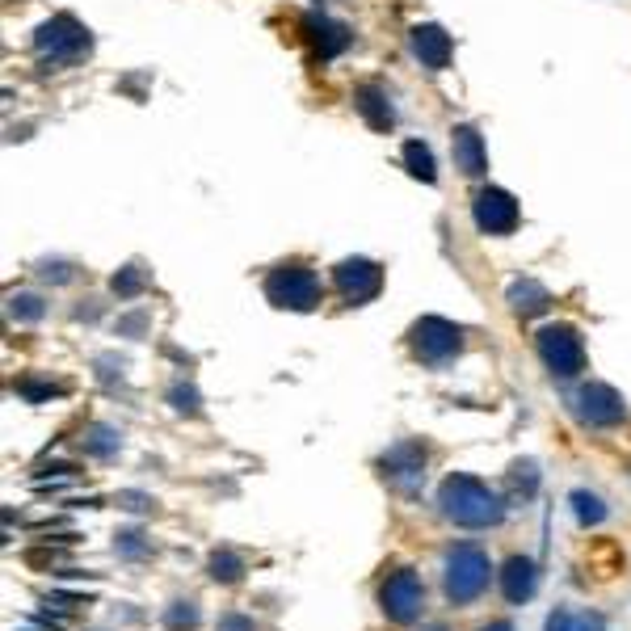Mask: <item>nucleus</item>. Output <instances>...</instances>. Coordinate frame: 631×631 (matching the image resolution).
I'll return each instance as SVG.
<instances>
[{
	"mask_svg": "<svg viewBox=\"0 0 631 631\" xmlns=\"http://www.w3.org/2000/svg\"><path fill=\"white\" fill-rule=\"evenodd\" d=\"M438 510L446 522L463 526V531H488V526H497L505 518V501L484 480L455 472L438 488Z\"/></svg>",
	"mask_w": 631,
	"mask_h": 631,
	"instance_id": "obj_1",
	"label": "nucleus"
},
{
	"mask_svg": "<svg viewBox=\"0 0 631 631\" xmlns=\"http://www.w3.org/2000/svg\"><path fill=\"white\" fill-rule=\"evenodd\" d=\"M89 51H93V34H89V26H80L72 13H55L34 30V55H38V64L51 68V72L76 68L80 59H89Z\"/></svg>",
	"mask_w": 631,
	"mask_h": 631,
	"instance_id": "obj_2",
	"label": "nucleus"
},
{
	"mask_svg": "<svg viewBox=\"0 0 631 631\" xmlns=\"http://www.w3.org/2000/svg\"><path fill=\"white\" fill-rule=\"evenodd\" d=\"M488 577H493V564H488V556L476 543H455L442 560V589L455 606L476 602L488 589Z\"/></svg>",
	"mask_w": 631,
	"mask_h": 631,
	"instance_id": "obj_3",
	"label": "nucleus"
},
{
	"mask_svg": "<svg viewBox=\"0 0 631 631\" xmlns=\"http://www.w3.org/2000/svg\"><path fill=\"white\" fill-rule=\"evenodd\" d=\"M320 295H324L320 278L312 266H303V261H287V266L266 274V299L282 312H316Z\"/></svg>",
	"mask_w": 631,
	"mask_h": 631,
	"instance_id": "obj_4",
	"label": "nucleus"
},
{
	"mask_svg": "<svg viewBox=\"0 0 631 631\" xmlns=\"http://www.w3.org/2000/svg\"><path fill=\"white\" fill-rule=\"evenodd\" d=\"M409 345L421 366L430 371H446L459 354H463V329L442 316H421L413 329H409Z\"/></svg>",
	"mask_w": 631,
	"mask_h": 631,
	"instance_id": "obj_5",
	"label": "nucleus"
},
{
	"mask_svg": "<svg viewBox=\"0 0 631 631\" xmlns=\"http://www.w3.org/2000/svg\"><path fill=\"white\" fill-rule=\"evenodd\" d=\"M535 350L556 379H577L585 371V341L573 324H547V329H539Z\"/></svg>",
	"mask_w": 631,
	"mask_h": 631,
	"instance_id": "obj_6",
	"label": "nucleus"
},
{
	"mask_svg": "<svg viewBox=\"0 0 631 631\" xmlns=\"http://www.w3.org/2000/svg\"><path fill=\"white\" fill-rule=\"evenodd\" d=\"M568 409L589 430H610V425H619L627 417V400L610 383H581L573 400H568Z\"/></svg>",
	"mask_w": 631,
	"mask_h": 631,
	"instance_id": "obj_7",
	"label": "nucleus"
},
{
	"mask_svg": "<svg viewBox=\"0 0 631 631\" xmlns=\"http://www.w3.org/2000/svg\"><path fill=\"white\" fill-rule=\"evenodd\" d=\"M421 606H425V585L413 568H400L388 581L379 585V610L388 623H413L421 619Z\"/></svg>",
	"mask_w": 631,
	"mask_h": 631,
	"instance_id": "obj_8",
	"label": "nucleus"
},
{
	"mask_svg": "<svg viewBox=\"0 0 631 631\" xmlns=\"http://www.w3.org/2000/svg\"><path fill=\"white\" fill-rule=\"evenodd\" d=\"M472 219H476V228L484 236H510V232H518V223H522V207H518V198L510 190L484 186L472 198Z\"/></svg>",
	"mask_w": 631,
	"mask_h": 631,
	"instance_id": "obj_9",
	"label": "nucleus"
},
{
	"mask_svg": "<svg viewBox=\"0 0 631 631\" xmlns=\"http://www.w3.org/2000/svg\"><path fill=\"white\" fill-rule=\"evenodd\" d=\"M333 282H337L341 299L358 308V303H371L383 291V270L375 266L371 257H345V261H337Z\"/></svg>",
	"mask_w": 631,
	"mask_h": 631,
	"instance_id": "obj_10",
	"label": "nucleus"
},
{
	"mask_svg": "<svg viewBox=\"0 0 631 631\" xmlns=\"http://www.w3.org/2000/svg\"><path fill=\"white\" fill-rule=\"evenodd\" d=\"M379 467H383V480H388L396 493L413 497L425 480V446L421 442H396L392 451L379 459Z\"/></svg>",
	"mask_w": 631,
	"mask_h": 631,
	"instance_id": "obj_11",
	"label": "nucleus"
},
{
	"mask_svg": "<svg viewBox=\"0 0 631 631\" xmlns=\"http://www.w3.org/2000/svg\"><path fill=\"white\" fill-rule=\"evenodd\" d=\"M303 38H308L312 59H320V64H329V59H337L345 47L354 43L350 26L337 22V17H329V13H308V17H303Z\"/></svg>",
	"mask_w": 631,
	"mask_h": 631,
	"instance_id": "obj_12",
	"label": "nucleus"
},
{
	"mask_svg": "<svg viewBox=\"0 0 631 631\" xmlns=\"http://www.w3.org/2000/svg\"><path fill=\"white\" fill-rule=\"evenodd\" d=\"M409 51L417 55V64L421 68H430V72H442V68H451V34H446L438 22H421L409 30Z\"/></svg>",
	"mask_w": 631,
	"mask_h": 631,
	"instance_id": "obj_13",
	"label": "nucleus"
},
{
	"mask_svg": "<svg viewBox=\"0 0 631 631\" xmlns=\"http://www.w3.org/2000/svg\"><path fill=\"white\" fill-rule=\"evenodd\" d=\"M451 152H455V169L463 177H484L488 173V152H484V139L472 122H459L451 131Z\"/></svg>",
	"mask_w": 631,
	"mask_h": 631,
	"instance_id": "obj_14",
	"label": "nucleus"
},
{
	"mask_svg": "<svg viewBox=\"0 0 631 631\" xmlns=\"http://www.w3.org/2000/svg\"><path fill=\"white\" fill-rule=\"evenodd\" d=\"M535 589H539V568H535L531 556H510V560H505V568H501V594H505V602L522 606V602L535 598Z\"/></svg>",
	"mask_w": 631,
	"mask_h": 631,
	"instance_id": "obj_15",
	"label": "nucleus"
},
{
	"mask_svg": "<svg viewBox=\"0 0 631 631\" xmlns=\"http://www.w3.org/2000/svg\"><path fill=\"white\" fill-rule=\"evenodd\" d=\"M354 110L366 118V127H371V131L392 135V127H396V110H392L388 89H379V85H358V89H354Z\"/></svg>",
	"mask_w": 631,
	"mask_h": 631,
	"instance_id": "obj_16",
	"label": "nucleus"
},
{
	"mask_svg": "<svg viewBox=\"0 0 631 631\" xmlns=\"http://www.w3.org/2000/svg\"><path fill=\"white\" fill-rule=\"evenodd\" d=\"M505 303L514 308V316H543L547 308H552V295H547L543 282L535 278H514L510 287H505Z\"/></svg>",
	"mask_w": 631,
	"mask_h": 631,
	"instance_id": "obj_17",
	"label": "nucleus"
},
{
	"mask_svg": "<svg viewBox=\"0 0 631 631\" xmlns=\"http://www.w3.org/2000/svg\"><path fill=\"white\" fill-rule=\"evenodd\" d=\"M543 631H606V615H598V610H552L547 615V627Z\"/></svg>",
	"mask_w": 631,
	"mask_h": 631,
	"instance_id": "obj_18",
	"label": "nucleus"
},
{
	"mask_svg": "<svg viewBox=\"0 0 631 631\" xmlns=\"http://www.w3.org/2000/svg\"><path fill=\"white\" fill-rule=\"evenodd\" d=\"M80 446H85V455H93V459H114L122 451V430H114L106 421H93L85 430V438H80Z\"/></svg>",
	"mask_w": 631,
	"mask_h": 631,
	"instance_id": "obj_19",
	"label": "nucleus"
},
{
	"mask_svg": "<svg viewBox=\"0 0 631 631\" xmlns=\"http://www.w3.org/2000/svg\"><path fill=\"white\" fill-rule=\"evenodd\" d=\"M404 169H409V177L425 181V186H434V181H438V160H434L430 144L409 139V144H404Z\"/></svg>",
	"mask_w": 631,
	"mask_h": 631,
	"instance_id": "obj_20",
	"label": "nucleus"
},
{
	"mask_svg": "<svg viewBox=\"0 0 631 631\" xmlns=\"http://www.w3.org/2000/svg\"><path fill=\"white\" fill-rule=\"evenodd\" d=\"M207 573L219 585H236L244 577V560L236 552H228V547H219V552H211V560H207Z\"/></svg>",
	"mask_w": 631,
	"mask_h": 631,
	"instance_id": "obj_21",
	"label": "nucleus"
},
{
	"mask_svg": "<svg viewBox=\"0 0 631 631\" xmlns=\"http://www.w3.org/2000/svg\"><path fill=\"white\" fill-rule=\"evenodd\" d=\"M110 291L118 299H139L148 291V270L144 266H122L114 278H110Z\"/></svg>",
	"mask_w": 631,
	"mask_h": 631,
	"instance_id": "obj_22",
	"label": "nucleus"
},
{
	"mask_svg": "<svg viewBox=\"0 0 631 631\" xmlns=\"http://www.w3.org/2000/svg\"><path fill=\"white\" fill-rule=\"evenodd\" d=\"M568 501H573V514H577V522L581 526H598V522H606V501L598 497V493H585V488H577V493L573 497H568Z\"/></svg>",
	"mask_w": 631,
	"mask_h": 631,
	"instance_id": "obj_23",
	"label": "nucleus"
},
{
	"mask_svg": "<svg viewBox=\"0 0 631 631\" xmlns=\"http://www.w3.org/2000/svg\"><path fill=\"white\" fill-rule=\"evenodd\" d=\"M169 404H173V413H181V417H198L202 413V396H198L194 383H186V379H177L169 388Z\"/></svg>",
	"mask_w": 631,
	"mask_h": 631,
	"instance_id": "obj_24",
	"label": "nucleus"
},
{
	"mask_svg": "<svg viewBox=\"0 0 631 631\" xmlns=\"http://www.w3.org/2000/svg\"><path fill=\"white\" fill-rule=\"evenodd\" d=\"M198 602H173L165 615H160V623H165L169 631H194L198 627Z\"/></svg>",
	"mask_w": 631,
	"mask_h": 631,
	"instance_id": "obj_25",
	"label": "nucleus"
},
{
	"mask_svg": "<svg viewBox=\"0 0 631 631\" xmlns=\"http://www.w3.org/2000/svg\"><path fill=\"white\" fill-rule=\"evenodd\" d=\"M9 316L22 320V324H34V320L47 316V303H43V295H13L9 299Z\"/></svg>",
	"mask_w": 631,
	"mask_h": 631,
	"instance_id": "obj_26",
	"label": "nucleus"
},
{
	"mask_svg": "<svg viewBox=\"0 0 631 631\" xmlns=\"http://www.w3.org/2000/svg\"><path fill=\"white\" fill-rule=\"evenodd\" d=\"M17 396H26L30 404H43L51 396H64V383H51V379H17Z\"/></svg>",
	"mask_w": 631,
	"mask_h": 631,
	"instance_id": "obj_27",
	"label": "nucleus"
},
{
	"mask_svg": "<svg viewBox=\"0 0 631 631\" xmlns=\"http://www.w3.org/2000/svg\"><path fill=\"white\" fill-rule=\"evenodd\" d=\"M114 547H118L122 560H144V556L152 552V543L144 539V531H122V535L114 539Z\"/></svg>",
	"mask_w": 631,
	"mask_h": 631,
	"instance_id": "obj_28",
	"label": "nucleus"
},
{
	"mask_svg": "<svg viewBox=\"0 0 631 631\" xmlns=\"http://www.w3.org/2000/svg\"><path fill=\"white\" fill-rule=\"evenodd\" d=\"M514 484L522 488V497H531L535 488H539V467L526 459V463H514Z\"/></svg>",
	"mask_w": 631,
	"mask_h": 631,
	"instance_id": "obj_29",
	"label": "nucleus"
},
{
	"mask_svg": "<svg viewBox=\"0 0 631 631\" xmlns=\"http://www.w3.org/2000/svg\"><path fill=\"white\" fill-rule=\"evenodd\" d=\"M38 278L43 282H72V266L68 261H38Z\"/></svg>",
	"mask_w": 631,
	"mask_h": 631,
	"instance_id": "obj_30",
	"label": "nucleus"
},
{
	"mask_svg": "<svg viewBox=\"0 0 631 631\" xmlns=\"http://www.w3.org/2000/svg\"><path fill=\"white\" fill-rule=\"evenodd\" d=\"M118 505H122V510H131V514H148V510H156V501H152L148 493H131V488H127V493H118Z\"/></svg>",
	"mask_w": 631,
	"mask_h": 631,
	"instance_id": "obj_31",
	"label": "nucleus"
},
{
	"mask_svg": "<svg viewBox=\"0 0 631 631\" xmlns=\"http://www.w3.org/2000/svg\"><path fill=\"white\" fill-rule=\"evenodd\" d=\"M215 631H257V623L249 615H240V610H228V615H219Z\"/></svg>",
	"mask_w": 631,
	"mask_h": 631,
	"instance_id": "obj_32",
	"label": "nucleus"
},
{
	"mask_svg": "<svg viewBox=\"0 0 631 631\" xmlns=\"http://www.w3.org/2000/svg\"><path fill=\"white\" fill-rule=\"evenodd\" d=\"M97 366H101V371H97V375H101V379H106V383H110L114 375L122 379V358H114V354H101V358H97Z\"/></svg>",
	"mask_w": 631,
	"mask_h": 631,
	"instance_id": "obj_33",
	"label": "nucleus"
},
{
	"mask_svg": "<svg viewBox=\"0 0 631 631\" xmlns=\"http://www.w3.org/2000/svg\"><path fill=\"white\" fill-rule=\"evenodd\" d=\"M148 329V316L144 312H135V316H127V320H118V333H131V337H139Z\"/></svg>",
	"mask_w": 631,
	"mask_h": 631,
	"instance_id": "obj_34",
	"label": "nucleus"
},
{
	"mask_svg": "<svg viewBox=\"0 0 631 631\" xmlns=\"http://www.w3.org/2000/svg\"><path fill=\"white\" fill-rule=\"evenodd\" d=\"M480 631H514V623H510V619H497V623H488V627H480Z\"/></svg>",
	"mask_w": 631,
	"mask_h": 631,
	"instance_id": "obj_35",
	"label": "nucleus"
},
{
	"mask_svg": "<svg viewBox=\"0 0 631 631\" xmlns=\"http://www.w3.org/2000/svg\"><path fill=\"white\" fill-rule=\"evenodd\" d=\"M430 631H446V627H430Z\"/></svg>",
	"mask_w": 631,
	"mask_h": 631,
	"instance_id": "obj_36",
	"label": "nucleus"
}]
</instances>
